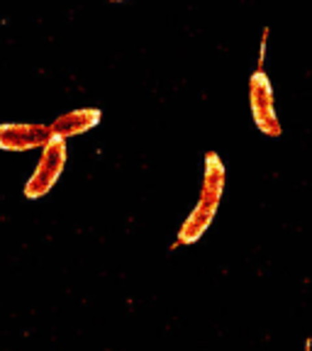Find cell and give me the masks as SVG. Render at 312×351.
Listing matches in <instances>:
<instances>
[{
  "instance_id": "6da1fadb",
  "label": "cell",
  "mask_w": 312,
  "mask_h": 351,
  "mask_svg": "<svg viewBox=\"0 0 312 351\" xmlns=\"http://www.w3.org/2000/svg\"><path fill=\"white\" fill-rule=\"evenodd\" d=\"M227 186V169L222 164L215 152L205 154V171H203V186H200V197H197L195 208L191 210L186 219H183L178 237H176V247L181 244H195L200 237L208 232V227L213 225L217 208L222 203Z\"/></svg>"
},
{
  "instance_id": "7a4b0ae2",
  "label": "cell",
  "mask_w": 312,
  "mask_h": 351,
  "mask_svg": "<svg viewBox=\"0 0 312 351\" xmlns=\"http://www.w3.org/2000/svg\"><path fill=\"white\" fill-rule=\"evenodd\" d=\"M66 161H69L66 139L51 137L42 147V156L37 161V169L27 178V183H25V197L27 200H39V197L49 195V191L59 183L61 173H64Z\"/></svg>"
},
{
  "instance_id": "3957f363",
  "label": "cell",
  "mask_w": 312,
  "mask_h": 351,
  "mask_svg": "<svg viewBox=\"0 0 312 351\" xmlns=\"http://www.w3.org/2000/svg\"><path fill=\"white\" fill-rule=\"evenodd\" d=\"M249 105H252V117L256 122L259 132L263 137L278 139L283 134V127L276 115V103H274V88L271 81L263 71V64H259V69L249 78Z\"/></svg>"
},
{
  "instance_id": "277c9868",
  "label": "cell",
  "mask_w": 312,
  "mask_h": 351,
  "mask_svg": "<svg viewBox=\"0 0 312 351\" xmlns=\"http://www.w3.org/2000/svg\"><path fill=\"white\" fill-rule=\"evenodd\" d=\"M54 137L49 125L37 122H10L0 125V149L3 152H34Z\"/></svg>"
},
{
  "instance_id": "5b68a950",
  "label": "cell",
  "mask_w": 312,
  "mask_h": 351,
  "mask_svg": "<svg viewBox=\"0 0 312 351\" xmlns=\"http://www.w3.org/2000/svg\"><path fill=\"white\" fill-rule=\"evenodd\" d=\"M103 120V112L98 108H78L71 112H64L51 122V134L61 139H71L78 134H86V132L95 130Z\"/></svg>"
},
{
  "instance_id": "8992f818",
  "label": "cell",
  "mask_w": 312,
  "mask_h": 351,
  "mask_svg": "<svg viewBox=\"0 0 312 351\" xmlns=\"http://www.w3.org/2000/svg\"><path fill=\"white\" fill-rule=\"evenodd\" d=\"M112 3H122V0H112Z\"/></svg>"
}]
</instances>
